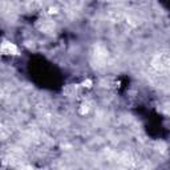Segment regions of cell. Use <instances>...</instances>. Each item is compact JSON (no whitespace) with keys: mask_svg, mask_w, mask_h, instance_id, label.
<instances>
[{"mask_svg":"<svg viewBox=\"0 0 170 170\" xmlns=\"http://www.w3.org/2000/svg\"><path fill=\"white\" fill-rule=\"evenodd\" d=\"M83 87H87V88L92 87V81H90V80H87V81H84V83H83Z\"/></svg>","mask_w":170,"mask_h":170,"instance_id":"obj_3","label":"cell"},{"mask_svg":"<svg viewBox=\"0 0 170 170\" xmlns=\"http://www.w3.org/2000/svg\"><path fill=\"white\" fill-rule=\"evenodd\" d=\"M1 52H3V55H19V48L14 43L4 41L1 44Z\"/></svg>","mask_w":170,"mask_h":170,"instance_id":"obj_1","label":"cell"},{"mask_svg":"<svg viewBox=\"0 0 170 170\" xmlns=\"http://www.w3.org/2000/svg\"><path fill=\"white\" fill-rule=\"evenodd\" d=\"M81 109H80V113L81 114H85V113H88V110H89V108H88V105H81Z\"/></svg>","mask_w":170,"mask_h":170,"instance_id":"obj_2","label":"cell"}]
</instances>
